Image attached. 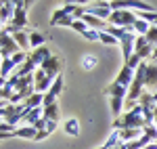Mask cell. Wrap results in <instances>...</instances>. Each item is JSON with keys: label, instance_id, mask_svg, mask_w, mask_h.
Masks as SVG:
<instances>
[{"label": "cell", "instance_id": "cell-18", "mask_svg": "<svg viewBox=\"0 0 157 149\" xmlns=\"http://www.w3.org/2000/svg\"><path fill=\"white\" fill-rule=\"evenodd\" d=\"M13 38H15V42L19 44V49L21 50H29V34H25V32H17V34H13Z\"/></svg>", "mask_w": 157, "mask_h": 149}, {"label": "cell", "instance_id": "cell-11", "mask_svg": "<svg viewBox=\"0 0 157 149\" xmlns=\"http://www.w3.org/2000/svg\"><path fill=\"white\" fill-rule=\"evenodd\" d=\"M134 69H130L128 65H124L120 69V74H117V78H115V82L117 84H121V86H126V88H130V84H132V80H134Z\"/></svg>", "mask_w": 157, "mask_h": 149}, {"label": "cell", "instance_id": "cell-23", "mask_svg": "<svg viewBox=\"0 0 157 149\" xmlns=\"http://www.w3.org/2000/svg\"><path fill=\"white\" fill-rule=\"evenodd\" d=\"M82 67H84L86 72L94 69V67H97V57H94V55H86L84 59H82Z\"/></svg>", "mask_w": 157, "mask_h": 149}, {"label": "cell", "instance_id": "cell-6", "mask_svg": "<svg viewBox=\"0 0 157 149\" xmlns=\"http://www.w3.org/2000/svg\"><path fill=\"white\" fill-rule=\"evenodd\" d=\"M136 34L134 32H128L126 34V38L120 42V46H121V57H124V63H128L130 59L134 57V44H136Z\"/></svg>", "mask_w": 157, "mask_h": 149}, {"label": "cell", "instance_id": "cell-16", "mask_svg": "<svg viewBox=\"0 0 157 149\" xmlns=\"http://www.w3.org/2000/svg\"><path fill=\"white\" fill-rule=\"evenodd\" d=\"M59 118H61L59 103H52L48 107H44V120H48V122H59Z\"/></svg>", "mask_w": 157, "mask_h": 149}, {"label": "cell", "instance_id": "cell-27", "mask_svg": "<svg viewBox=\"0 0 157 149\" xmlns=\"http://www.w3.org/2000/svg\"><path fill=\"white\" fill-rule=\"evenodd\" d=\"M145 38H147V42H149V44L155 49V46H157V27H153V25H151V29L147 32Z\"/></svg>", "mask_w": 157, "mask_h": 149}, {"label": "cell", "instance_id": "cell-5", "mask_svg": "<svg viewBox=\"0 0 157 149\" xmlns=\"http://www.w3.org/2000/svg\"><path fill=\"white\" fill-rule=\"evenodd\" d=\"M88 15H92V17H97V19H103V21H107L109 23V17H111V2H92L90 6H88Z\"/></svg>", "mask_w": 157, "mask_h": 149}, {"label": "cell", "instance_id": "cell-17", "mask_svg": "<svg viewBox=\"0 0 157 149\" xmlns=\"http://www.w3.org/2000/svg\"><path fill=\"white\" fill-rule=\"evenodd\" d=\"M63 128H65V132H67L69 137H78V135H80V122H78L75 118H71V120H65Z\"/></svg>", "mask_w": 157, "mask_h": 149}, {"label": "cell", "instance_id": "cell-25", "mask_svg": "<svg viewBox=\"0 0 157 149\" xmlns=\"http://www.w3.org/2000/svg\"><path fill=\"white\" fill-rule=\"evenodd\" d=\"M71 29H75L78 34H82V36H84V34L88 32V29H90V27L86 25L84 19H75V21H73V25H71Z\"/></svg>", "mask_w": 157, "mask_h": 149}, {"label": "cell", "instance_id": "cell-21", "mask_svg": "<svg viewBox=\"0 0 157 149\" xmlns=\"http://www.w3.org/2000/svg\"><path fill=\"white\" fill-rule=\"evenodd\" d=\"M149 29H151V25L147 23V21H143V19H138V21L134 23V34H136V36H147Z\"/></svg>", "mask_w": 157, "mask_h": 149}, {"label": "cell", "instance_id": "cell-13", "mask_svg": "<svg viewBox=\"0 0 157 149\" xmlns=\"http://www.w3.org/2000/svg\"><path fill=\"white\" fill-rule=\"evenodd\" d=\"M15 137L17 139H34V141H36L38 128L36 126H19V128L15 130Z\"/></svg>", "mask_w": 157, "mask_h": 149}, {"label": "cell", "instance_id": "cell-4", "mask_svg": "<svg viewBox=\"0 0 157 149\" xmlns=\"http://www.w3.org/2000/svg\"><path fill=\"white\" fill-rule=\"evenodd\" d=\"M52 84H55V80H52V78H48L44 69H40V67H38L36 72H34V86H36V92L46 95Z\"/></svg>", "mask_w": 157, "mask_h": 149}, {"label": "cell", "instance_id": "cell-8", "mask_svg": "<svg viewBox=\"0 0 157 149\" xmlns=\"http://www.w3.org/2000/svg\"><path fill=\"white\" fill-rule=\"evenodd\" d=\"M15 11H17V0H4V2H2V6H0V21H2V27L13 21Z\"/></svg>", "mask_w": 157, "mask_h": 149}, {"label": "cell", "instance_id": "cell-2", "mask_svg": "<svg viewBox=\"0 0 157 149\" xmlns=\"http://www.w3.org/2000/svg\"><path fill=\"white\" fill-rule=\"evenodd\" d=\"M138 21V15H134L132 11H113L109 17V25L115 27H126L128 32H134V23Z\"/></svg>", "mask_w": 157, "mask_h": 149}, {"label": "cell", "instance_id": "cell-28", "mask_svg": "<svg viewBox=\"0 0 157 149\" xmlns=\"http://www.w3.org/2000/svg\"><path fill=\"white\" fill-rule=\"evenodd\" d=\"M153 61H157V46H155V50H153V57H151Z\"/></svg>", "mask_w": 157, "mask_h": 149}, {"label": "cell", "instance_id": "cell-20", "mask_svg": "<svg viewBox=\"0 0 157 149\" xmlns=\"http://www.w3.org/2000/svg\"><path fill=\"white\" fill-rule=\"evenodd\" d=\"M157 84V63H151L147 69V86H155Z\"/></svg>", "mask_w": 157, "mask_h": 149}, {"label": "cell", "instance_id": "cell-7", "mask_svg": "<svg viewBox=\"0 0 157 149\" xmlns=\"http://www.w3.org/2000/svg\"><path fill=\"white\" fill-rule=\"evenodd\" d=\"M61 67H63V61H61L59 57H55V55H52L48 61H44V63H42V67H40V69H44L48 78L57 80V78L61 76Z\"/></svg>", "mask_w": 157, "mask_h": 149}, {"label": "cell", "instance_id": "cell-26", "mask_svg": "<svg viewBox=\"0 0 157 149\" xmlns=\"http://www.w3.org/2000/svg\"><path fill=\"white\" fill-rule=\"evenodd\" d=\"M143 135H145V137H149L151 141H157V126L155 124H147L145 130H143Z\"/></svg>", "mask_w": 157, "mask_h": 149}, {"label": "cell", "instance_id": "cell-15", "mask_svg": "<svg viewBox=\"0 0 157 149\" xmlns=\"http://www.w3.org/2000/svg\"><path fill=\"white\" fill-rule=\"evenodd\" d=\"M40 46H46V36L40 34V32H29V49H40Z\"/></svg>", "mask_w": 157, "mask_h": 149}, {"label": "cell", "instance_id": "cell-3", "mask_svg": "<svg viewBox=\"0 0 157 149\" xmlns=\"http://www.w3.org/2000/svg\"><path fill=\"white\" fill-rule=\"evenodd\" d=\"M19 50L21 49H19V44L15 42V38L2 27V29H0V55H2V59H11Z\"/></svg>", "mask_w": 157, "mask_h": 149}, {"label": "cell", "instance_id": "cell-24", "mask_svg": "<svg viewBox=\"0 0 157 149\" xmlns=\"http://www.w3.org/2000/svg\"><path fill=\"white\" fill-rule=\"evenodd\" d=\"M98 42H103V44H107V46L120 44V40H117V38H113L109 32H101V40H98Z\"/></svg>", "mask_w": 157, "mask_h": 149}, {"label": "cell", "instance_id": "cell-19", "mask_svg": "<svg viewBox=\"0 0 157 149\" xmlns=\"http://www.w3.org/2000/svg\"><path fill=\"white\" fill-rule=\"evenodd\" d=\"M42 103H44V95H40V92H36V95H32L29 99L25 101L23 105L27 107V109H36V107H42Z\"/></svg>", "mask_w": 157, "mask_h": 149}, {"label": "cell", "instance_id": "cell-22", "mask_svg": "<svg viewBox=\"0 0 157 149\" xmlns=\"http://www.w3.org/2000/svg\"><path fill=\"white\" fill-rule=\"evenodd\" d=\"M138 19H143V21H147L149 25L157 27V11H153V13H138Z\"/></svg>", "mask_w": 157, "mask_h": 149}, {"label": "cell", "instance_id": "cell-30", "mask_svg": "<svg viewBox=\"0 0 157 149\" xmlns=\"http://www.w3.org/2000/svg\"><path fill=\"white\" fill-rule=\"evenodd\" d=\"M97 149H107V147H105V145H103V147H97Z\"/></svg>", "mask_w": 157, "mask_h": 149}, {"label": "cell", "instance_id": "cell-12", "mask_svg": "<svg viewBox=\"0 0 157 149\" xmlns=\"http://www.w3.org/2000/svg\"><path fill=\"white\" fill-rule=\"evenodd\" d=\"M107 95H109V99H124L126 101L128 99V88L117 84V82H113V84H109Z\"/></svg>", "mask_w": 157, "mask_h": 149}, {"label": "cell", "instance_id": "cell-14", "mask_svg": "<svg viewBox=\"0 0 157 149\" xmlns=\"http://www.w3.org/2000/svg\"><path fill=\"white\" fill-rule=\"evenodd\" d=\"M120 135H121V143H132V141L143 137V130H138V128H124V130H120Z\"/></svg>", "mask_w": 157, "mask_h": 149}, {"label": "cell", "instance_id": "cell-29", "mask_svg": "<svg viewBox=\"0 0 157 149\" xmlns=\"http://www.w3.org/2000/svg\"><path fill=\"white\" fill-rule=\"evenodd\" d=\"M153 99H155V103H157V92H153Z\"/></svg>", "mask_w": 157, "mask_h": 149}, {"label": "cell", "instance_id": "cell-10", "mask_svg": "<svg viewBox=\"0 0 157 149\" xmlns=\"http://www.w3.org/2000/svg\"><path fill=\"white\" fill-rule=\"evenodd\" d=\"M50 57V50L48 46H40V49H34V50H29V61L34 63L36 67H42V63L44 61H48Z\"/></svg>", "mask_w": 157, "mask_h": 149}, {"label": "cell", "instance_id": "cell-9", "mask_svg": "<svg viewBox=\"0 0 157 149\" xmlns=\"http://www.w3.org/2000/svg\"><path fill=\"white\" fill-rule=\"evenodd\" d=\"M61 90H63V76H59L57 80H55V84L50 86V90L44 95V103H42V107H48V105H52V103H59V95Z\"/></svg>", "mask_w": 157, "mask_h": 149}, {"label": "cell", "instance_id": "cell-1", "mask_svg": "<svg viewBox=\"0 0 157 149\" xmlns=\"http://www.w3.org/2000/svg\"><path fill=\"white\" fill-rule=\"evenodd\" d=\"M145 126H147V120H145V116H143V107H140V105H136L132 109H126V112L113 122V128H115V130H124V128L145 130Z\"/></svg>", "mask_w": 157, "mask_h": 149}]
</instances>
